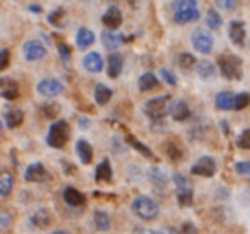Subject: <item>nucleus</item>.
<instances>
[{"mask_svg":"<svg viewBox=\"0 0 250 234\" xmlns=\"http://www.w3.org/2000/svg\"><path fill=\"white\" fill-rule=\"evenodd\" d=\"M197 0H177L173 4V21L177 24H187V22L197 21Z\"/></svg>","mask_w":250,"mask_h":234,"instance_id":"1","label":"nucleus"},{"mask_svg":"<svg viewBox=\"0 0 250 234\" xmlns=\"http://www.w3.org/2000/svg\"><path fill=\"white\" fill-rule=\"evenodd\" d=\"M132 212L143 220H153L160 215V205L151 196L141 195L136 196L132 202Z\"/></svg>","mask_w":250,"mask_h":234,"instance_id":"2","label":"nucleus"},{"mask_svg":"<svg viewBox=\"0 0 250 234\" xmlns=\"http://www.w3.org/2000/svg\"><path fill=\"white\" fill-rule=\"evenodd\" d=\"M67 140H69V125H67V121H63V120L55 121V123L50 127L48 137H46L48 145L53 149H63Z\"/></svg>","mask_w":250,"mask_h":234,"instance_id":"3","label":"nucleus"},{"mask_svg":"<svg viewBox=\"0 0 250 234\" xmlns=\"http://www.w3.org/2000/svg\"><path fill=\"white\" fill-rule=\"evenodd\" d=\"M144 113L153 120H163L170 113V96L153 98L144 104Z\"/></svg>","mask_w":250,"mask_h":234,"instance_id":"4","label":"nucleus"},{"mask_svg":"<svg viewBox=\"0 0 250 234\" xmlns=\"http://www.w3.org/2000/svg\"><path fill=\"white\" fill-rule=\"evenodd\" d=\"M221 74L226 79L236 80L242 77V60L235 55H221L218 60Z\"/></svg>","mask_w":250,"mask_h":234,"instance_id":"5","label":"nucleus"},{"mask_svg":"<svg viewBox=\"0 0 250 234\" xmlns=\"http://www.w3.org/2000/svg\"><path fill=\"white\" fill-rule=\"evenodd\" d=\"M46 55V48L43 43H40L38 39H29L22 46V57H24L28 62H36V60H42Z\"/></svg>","mask_w":250,"mask_h":234,"instance_id":"6","label":"nucleus"},{"mask_svg":"<svg viewBox=\"0 0 250 234\" xmlns=\"http://www.w3.org/2000/svg\"><path fill=\"white\" fill-rule=\"evenodd\" d=\"M192 45L197 52L201 53H211L212 50V36L206 29L197 28L192 33Z\"/></svg>","mask_w":250,"mask_h":234,"instance_id":"7","label":"nucleus"},{"mask_svg":"<svg viewBox=\"0 0 250 234\" xmlns=\"http://www.w3.org/2000/svg\"><path fill=\"white\" fill-rule=\"evenodd\" d=\"M190 171H192V175L204 176V178H211V176H214V173H216V162H214V159H212V157L204 156V157H201L194 166H192Z\"/></svg>","mask_w":250,"mask_h":234,"instance_id":"8","label":"nucleus"},{"mask_svg":"<svg viewBox=\"0 0 250 234\" xmlns=\"http://www.w3.org/2000/svg\"><path fill=\"white\" fill-rule=\"evenodd\" d=\"M38 93L45 98H53V96H59L60 93L63 91V86L59 79H43L42 82H38L36 86Z\"/></svg>","mask_w":250,"mask_h":234,"instance_id":"9","label":"nucleus"},{"mask_svg":"<svg viewBox=\"0 0 250 234\" xmlns=\"http://www.w3.org/2000/svg\"><path fill=\"white\" fill-rule=\"evenodd\" d=\"M24 179L31 183H40L48 179V171L45 169V166L40 164V162H35V164H29L24 171Z\"/></svg>","mask_w":250,"mask_h":234,"instance_id":"10","label":"nucleus"},{"mask_svg":"<svg viewBox=\"0 0 250 234\" xmlns=\"http://www.w3.org/2000/svg\"><path fill=\"white\" fill-rule=\"evenodd\" d=\"M0 94L5 99H16L19 96V86L11 77H2L0 79Z\"/></svg>","mask_w":250,"mask_h":234,"instance_id":"11","label":"nucleus"},{"mask_svg":"<svg viewBox=\"0 0 250 234\" xmlns=\"http://www.w3.org/2000/svg\"><path fill=\"white\" fill-rule=\"evenodd\" d=\"M31 224L38 229H45L52 224V214H50L48 209L42 207V209H36L35 212L31 214Z\"/></svg>","mask_w":250,"mask_h":234,"instance_id":"12","label":"nucleus"},{"mask_svg":"<svg viewBox=\"0 0 250 234\" xmlns=\"http://www.w3.org/2000/svg\"><path fill=\"white\" fill-rule=\"evenodd\" d=\"M83 65H84V69L87 70V72H93V74H98V72H101L103 70V58H101V55L98 52H91V53H87L86 57H84V60H83Z\"/></svg>","mask_w":250,"mask_h":234,"instance_id":"13","label":"nucleus"},{"mask_svg":"<svg viewBox=\"0 0 250 234\" xmlns=\"http://www.w3.org/2000/svg\"><path fill=\"white\" fill-rule=\"evenodd\" d=\"M170 115H171V118H173V120L185 121V120H188V118H190V108H188V104L185 103V101L178 99L170 106Z\"/></svg>","mask_w":250,"mask_h":234,"instance_id":"14","label":"nucleus"},{"mask_svg":"<svg viewBox=\"0 0 250 234\" xmlns=\"http://www.w3.org/2000/svg\"><path fill=\"white\" fill-rule=\"evenodd\" d=\"M103 24L108 29H117L122 24V11L115 5L108 7V11L103 14Z\"/></svg>","mask_w":250,"mask_h":234,"instance_id":"15","label":"nucleus"},{"mask_svg":"<svg viewBox=\"0 0 250 234\" xmlns=\"http://www.w3.org/2000/svg\"><path fill=\"white\" fill-rule=\"evenodd\" d=\"M229 38L235 45L242 46L245 43V26H243L242 21H233L229 24Z\"/></svg>","mask_w":250,"mask_h":234,"instance_id":"16","label":"nucleus"},{"mask_svg":"<svg viewBox=\"0 0 250 234\" xmlns=\"http://www.w3.org/2000/svg\"><path fill=\"white\" fill-rule=\"evenodd\" d=\"M122 69H124V60H122V55L118 53H111L108 57V76L111 79H117L122 74Z\"/></svg>","mask_w":250,"mask_h":234,"instance_id":"17","label":"nucleus"},{"mask_svg":"<svg viewBox=\"0 0 250 234\" xmlns=\"http://www.w3.org/2000/svg\"><path fill=\"white\" fill-rule=\"evenodd\" d=\"M76 152H77V157H79L81 162H84V164H89V162L93 161V147H91L87 140H77Z\"/></svg>","mask_w":250,"mask_h":234,"instance_id":"18","label":"nucleus"},{"mask_svg":"<svg viewBox=\"0 0 250 234\" xmlns=\"http://www.w3.org/2000/svg\"><path fill=\"white\" fill-rule=\"evenodd\" d=\"M63 200H65V203H69V205L77 207L84 203V195L79 190L74 188V186H67V188L63 190Z\"/></svg>","mask_w":250,"mask_h":234,"instance_id":"19","label":"nucleus"},{"mask_svg":"<svg viewBox=\"0 0 250 234\" xmlns=\"http://www.w3.org/2000/svg\"><path fill=\"white\" fill-rule=\"evenodd\" d=\"M14 186V176L9 171H0V196L11 195Z\"/></svg>","mask_w":250,"mask_h":234,"instance_id":"20","label":"nucleus"},{"mask_svg":"<svg viewBox=\"0 0 250 234\" xmlns=\"http://www.w3.org/2000/svg\"><path fill=\"white\" fill-rule=\"evenodd\" d=\"M233 104H235V96H233L229 91H221V93L216 96V106L219 110H233Z\"/></svg>","mask_w":250,"mask_h":234,"instance_id":"21","label":"nucleus"},{"mask_svg":"<svg viewBox=\"0 0 250 234\" xmlns=\"http://www.w3.org/2000/svg\"><path fill=\"white\" fill-rule=\"evenodd\" d=\"M76 43L79 48H87L94 43V33L86 28H81L76 35Z\"/></svg>","mask_w":250,"mask_h":234,"instance_id":"22","label":"nucleus"},{"mask_svg":"<svg viewBox=\"0 0 250 234\" xmlns=\"http://www.w3.org/2000/svg\"><path fill=\"white\" fill-rule=\"evenodd\" d=\"M149 179L154 185H167L170 176H168L167 169L160 168V166H153V168L149 169Z\"/></svg>","mask_w":250,"mask_h":234,"instance_id":"23","label":"nucleus"},{"mask_svg":"<svg viewBox=\"0 0 250 234\" xmlns=\"http://www.w3.org/2000/svg\"><path fill=\"white\" fill-rule=\"evenodd\" d=\"M93 222H94V226H96L98 231H108L111 226L110 215H108L106 212H103V210H96V212H94Z\"/></svg>","mask_w":250,"mask_h":234,"instance_id":"24","label":"nucleus"},{"mask_svg":"<svg viewBox=\"0 0 250 234\" xmlns=\"http://www.w3.org/2000/svg\"><path fill=\"white\" fill-rule=\"evenodd\" d=\"M195 70H197V76L202 77V79H211L216 74V67L212 65L209 60H202V62H197L195 65Z\"/></svg>","mask_w":250,"mask_h":234,"instance_id":"25","label":"nucleus"},{"mask_svg":"<svg viewBox=\"0 0 250 234\" xmlns=\"http://www.w3.org/2000/svg\"><path fill=\"white\" fill-rule=\"evenodd\" d=\"M122 36H118V35H115L111 29H108V31H104L103 33V36H101V39H103V45H104V48H108V50H117L118 46H120V43H122Z\"/></svg>","mask_w":250,"mask_h":234,"instance_id":"26","label":"nucleus"},{"mask_svg":"<svg viewBox=\"0 0 250 234\" xmlns=\"http://www.w3.org/2000/svg\"><path fill=\"white\" fill-rule=\"evenodd\" d=\"M156 87H158V79H156L154 74L146 72V74L141 76V79H139V89L141 91H153V89H156Z\"/></svg>","mask_w":250,"mask_h":234,"instance_id":"27","label":"nucleus"},{"mask_svg":"<svg viewBox=\"0 0 250 234\" xmlns=\"http://www.w3.org/2000/svg\"><path fill=\"white\" fill-rule=\"evenodd\" d=\"M94 99H96L98 104H106L111 99V89L103 86V84H98L94 87Z\"/></svg>","mask_w":250,"mask_h":234,"instance_id":"28","label":"nucleus"},{"mask_svg":"<svg viewBox=\"0 0 250 234\" xmlns=\"http://www.w3.org/2000/svg\"><path fill=\"white\" fill-rule=\"evenodd\" d=\"M22 120H24V115H22L21 110H11L5 115V123H7L9 128L19 127V125L22 123Z\"/></svg>","mask_w":250,"mask_h":234,"instance_id":"29","label":"nucleus"},{"mask_svg":"<svg viewBox=\"0 0 250 234\" xmlns=\"http://www.w3.org/2000/svg\"><path fill=\"white\" fill-rule=\"evenodd\" d=\"M96 179H100V181H110V179H111V166H110V162H108L106 159H103V161L98 164Z\"/></svg>","mask_w":250,"mask_h":234,"instance_id":"30","label":"nucleus"},{"mask_svg":"<svg viewBox=\"0 0 250 234\" xmlns=\"http://www.w3.org/2000/svg\"><path fill=\"white\" fill-rule=\"evenodd\" d=\"M206 24H208L211 29H219V28H221V24H223L221 16L211 9V11H208V14H206Z\"/></svg>","mask_w":250,"mask_h":234,"instance_id":"31","label":"nucleus"},{"mask_svg":"<svg viewBox=\"0 0 250 234\" xmlns=\"http://www.w3.org/2000/svg\"><path fill=\"white\" fill-rule=\"evenodd\" d=\"M178 65L184 70H190L194 65H197V62H195V57L190 55V53H180L178 55Z\"/></svg>","mask_w":250,"mask_h":234,"instance_id":"32","label":"nucleus"},{"mask_svg":"<svg viewBox=\"0 0 250 234\" xmlns=\"http://www.w3.org/2000/svg\"><path fill=\"white\" fill-rule=\"evenodd\" d=\"M250 104V94L249 93H240L238 96H235V104H233V110H243Z\"/></svg>","mask_w":250,"mask_h":234,"instance_id":"33","label":"nucleus"},{"mask_svg":"<svg viewBox=\"0 0 250 234\" xmlns=\"http://www.w3.org/2000/svg\"><path fill=\"white\" fill-rule=\"evenodd\" d=\"M173 181L175 185H177V190L178 192H190V183H188V179L185 178V176L182 175H175L173 176Z\"/></svg>","mask_w":250,"mask_h":234,"instance_id":"34","label":"nucleus"},{"mask_svg":"<svg viewBox=\"0 0 250 234\" xmlns=\"http://www.w3.org/2000/svg\"><path fill=\"white\" fill-rule=\"evenodd\" d=\"M236 144H238L240 149H245V151H249V149H250V128H247V130L242 132V135L238 137Z\"/></svg>","mask_w":250,"mask_h":234,"instance_id":"35","label":"nucleus"},{"mask_svg":"<svg viewBox=\"0 0 250 234\" xmlns=\"http://www.w3.org/2000/svg\"><path fill=\"white\" fill-rule=\"evenodd\" d=\"M11 222H12L11 214H9L7 210H0V233H2V231H7Z\"/></svg>","mask_w":250,"mask_h":234,"instance_id":"36","label":"nucleus"},{"mask_svg":"<svg viewBox=\"0 0 250 234\" xmlns=\"http://www.w3.org/2000/svg\"><path fill=\"white\" fill-rule=\"evenodd\" d=\"M214 2L219 9H225V11H233L236 7V0H214Z\"/></svg>","mask_w":250,"mask_h":234,"instance_id":"37","label":"nucleus"},{"mask_svg":"<svg viewBox=\"0 0 250 234\" xmlns=\"http://www.w3.org/2000/svg\"><path fill=\"white\" fill-rule=\"evenodd\" d=\"M178 202H180V205L187 207L192 203V190L190 192H178Z\"/></svg>","mask_w":250,"mask_h":234,"instance_id":"38","label":"nucleus"},{"mask_svg":"<svg viewBox=\"0 0 250 234\" xmlns=\"http://www.w3.org/2000/svg\"><path fill=\"white\" fill-rule=\"evenodd\" d=\"M9 60H11V57H9V50H0V72H2L4 69H7Z\"/></svg>","mask_w":250,"mask_h":234,"instance_id":"39","label":"nucleus"},{"mask_svg":"<svg viewBox=\"0 0 250 234\" xmlns=\"http://www.w3.org/2000/svg\"><path fill=\"white\" fill-rule=\"evenodd\" d=\"M160 74H161V77H163L165 82H167V84H170V86H175V84H177V79H175V76L170 72V70L161 69V70H160Z\"/></svg>","mask_w":250,"mask_h":234,"instance_id":"40","label":"nucleus"},{"mask_svg":"<svg viewBox=\"0 0 250 234\" xmlns=\"http://www.w3.org/2000/svg\"><path fill=\"white\" fill-rule=\"evenodd\" d=\"M62 18H63V11H62V9H57L53 14H50L48 19H50V22H53L55 26H62V21H60Z\"/></svg>","mask_w":250,"mask_h":234,"instance_id":"41","label":"nucleus"},{"mask_svg":"<svg viewBox=\"0 0 250 234\" xmlns=\"http://www.w3.org/2000/svg\"><path fill=\"white\" fill-rule=\"evenodd\" d=\"M235 169L240 173V175H250V162L249 161H242V162H236Z\"/></svg>","mask_w":250,"mask_h":234,"instance_id":"42","label":"nucleus"},{"mask_svg":"<svg viewBox=\"0 0 250 234\" xmlns=\"http://www.w3.org/2000/svg\"><path fill=\"white\" fill-rule=\"evenodd\" d=\"M130 144H132L134 147H136L139 152H143L144 156H147V157H151V156H153V152H151L149 149H146V145H143L141 142H137V140H134V138H130Z\"/></svg>","mask_w":250,"mask_h":234,"instance_id":"43","label":"nucleus"},{"mask_svg":"<svg viewBox=\"0 0 250 234\" xmlns=\"http://www.w3.org/2000/svg\"><path fill=\"white\" fill-rule=\"evenodd\" d=\"M59 52L62 60H69L70 58V48L65 45V43H59Z\"/></svg>","mask_w":250,"mask_h":234,"instance_id":"44","label":"nucleus"},{"mask_svg":"<svg viewBox=\"0 0 250 234\" xmlns=\"http://www.w3.org/2000/svg\"><path fill=\"white\" fill-rule=\"evenodd\" d=\"M182 234H197V231H195V227L192 224L187 222L182 226Z\"/></svg>","mask_w":250,"mask_h":234,"instance_id":"45","label":"nucleus"},{"mask_svg":"<svg viewBox=\"0 0 250 234\" xmlns=\"http://www.w3.org/2000/svg\"><path fill=\"white\" fill-rule=\"evenodd\" d=\"M158 234H178V233L173 229V227H165V229H161Z\"/></svg>","mask_w":250,"mask_h":234,"instance_id":"46","label":"nucleus"},{"mask_svg":"<svg viewBox=\"0 0 250 234\" xmlns=\"http://www.w3.org/2000/svg\"><path fill=\"white\" fill-rule=\"evenodd\" d=\"M136 234H158V233H154L153 229H139Z\"/></svg>","mask_w":250,"mask_h":234,"instance_id":"47","label":"nucleus"},{"mask_svg":"<svg viewBox=\"0 0 250 234\" xmlns=\"http://www.w3.org/2000/svg\"><path fill=\"white\" fill-rule=\"evenodd\" d=\"M31 11H33V12H40V11H42V7H36V5H31Z\"/></svg>","mask_w":250,"mask_h":234,"instance_id":"48","label":"nucleus"},{"mask_svg":"<svg viewBox=\"0 0 250 234\" xmlns=\"http://www.w3.org/2000/svg\"><path fill=\"white\" fill-rule=\"evenodd\" d=\"M53 234H69V233H67V231H62V229H59V231H55V233H53Z\"/></svg>","mask_w":250,"mask_h":234,"instance_id":"49","label":"nucleus"},{"mask_svg":"<svg viewBox=\"0 0 250 234\" xmlns=\"http://www.w3.org/2000/svg\"><path fill=\"white\" fill-rule=\"evenodd\" d=\"M0 128H2V123H0Z\"/></svg>","mask_w":250,"mask_h":234,"instance_id":"50","label":"nucleus"}]
</instances>
